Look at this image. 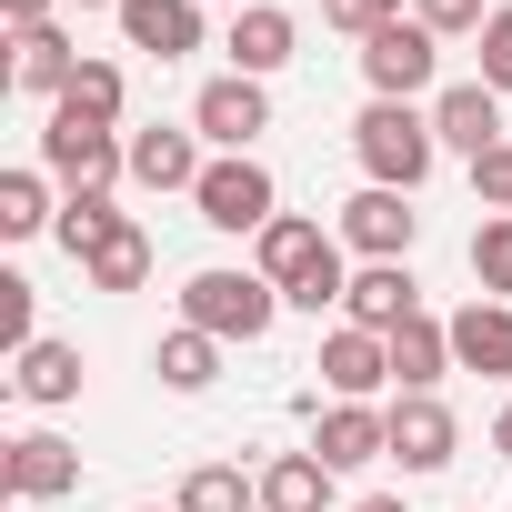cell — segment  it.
I'll return each instance as SVG.
<instances>
[{"label": "cell", "instance_id": "obj_34", "mask_svg": "<svg viewBox=\"0 0 512 512\" xmlns=\"http://www.w3.org/2000/svg\"><path fill=\"white\" fill-rule=\"evenodd\" d=\"M412 21H422V31L442 41V31H482L492 11H482V0H412Z\"/></svg>", "mask_w": 512, "mask_h": 512}, {"label": "cell", "instance_id": "obj_7", "mask_svg": "<svg viewBox=\"0 0 512 512\" xmlns=\"http://www.w3.org/2000/svg\"><path fill=\"white\" fill-rule=\"evenodd\" d=\"M0 492H11L21 512H31V502H61V492H81V452H71L61 432H21V442H0Z\"/></svg>", "mask_w": 512, "mask_h": 512}, {"label": "cell", "instance_id": "obj_32", "mask_svg": "<svg viewBox=\"0 0 512 512\" xmlns=\"http://www.w3.org/2000/svg\"><path fill=\"white\" fill-rule=\"evenodd\" d=\"M0 342H11V362L41 342V332H31V282H21V272H0Z\"/></svg>", "mask_w": 512, "mask_h": 512}, {"label": "cell", "instance_id": "obj_2", "mask_svg": "<svg viewBox=\"0 0 512 512\" xmlns=\"http://www.w3.org/2000/svg\"><path fill=\"white\" fill-rule=\"evenodd\" d=\"M181 322L211 332V342H262V332L282 322V292H272L262 272H191V282H181Z\"/></svg>", "mask_w": 512, "mask_h": 512}, {"label": "cell", "instance_id": "obj_40", "mask_svg": "<svg viewBox=\"0 0 512 512\" xmlns=\"http://www.w3.org/2000/svg\"><path fill=\"white\" fill-rule=\"evenodd\" d=\"M241 11H251V0H241Z\"/></svg>", "mask_w": 512, "mask_h": 512}, {"label": "cell", "instance_id": "obj_15", "mask_svg": "<svg viewBox=\"0 0 512 512\" xmlns=\"http://www.w3.org/2000/svg\"><path fill=\"white\" fill-rule=\"evenodd\" d=\"M201 171H211L201 161V131H161V121L131 131V181L141 191H201Z\"/></svg>", "mask_w": 512, "mask_h": 512}, {"label": "cell", "instance_id": "obj_31", "mask_svg": "<svg viewBox=\"0 0 512 512\" xmlns=\"http://www.w3.org/2000/svg\"><path fill=\"white\" fill-rule=\"evenodd\" d=\"M322 21H332L342 41H372V31H392V21H402V0H322Z\"/></svg>", "mask_w": 512, "mask_h": 512}, {"label": "cell", "instance_id": "obj_10", "mask_svg": "<svg viewBox=\"0 0 512 512\" xmlns=\"http://www.w3.org/2000/svg\"><path fill=\"white\" fill-rule=\"evenodd\" d=\"M432 141L462 151V161H482V151L502 141V91H492V81H452V91L432 101Z\"/></svg>", "mask_w": 512, "mask_h": 512}, {"label": "cell", "instance_id": "obj_37", "mask_svg": "<svg viewBox=\"0 0 512 512\" xmlns=\"http://www.w3.org/2000/svg\"><path fill=\"white\" fill-rule=\"evenodd\" d=\"M492 452H502V462H512V412H502V422H492Z\"/></svg>", "mask_w": 512, "mask_h": 512}, {"label": "cell", "instance_id": "obj_12", "mask_svg": "<svg viewBox=\"0 0 512 512\" xmlns=\"http://www.w3.org/2000/svg\"><path fill=\"white\" fill-rule=\"evenodd\" d=\"M452 372L512 382V302H462L452 312Z\"/></svg>", "mask_w": 512, "mask_h": 512}, {"label": "cell", "instance_id": "obj_5", "mask_svg": "<svg viewBox=\"0 0 512 512\" xmlns=\"http://www.w3.org/2000/svg\"><path fill=\"white\" fill-rule=\"evenodd\" d=\"M432 71H442V41H432L422 21H392V31L362 41V81H372V101H412V91H432Z\"/></svg>", "mask_w": 512, "mask_h": 512}, {"label": "cell", "instance_id": "obj_11", "mask_svg": "<svg viewBox=\"0 0 512 512\" xmlns=\"http://www.w3.org/2000/svg\"><path fill=\"white\" fill-rule=\"evenodd\" d=\"M312 372H322L342 402H372V392L392 382V342H382V332H362V322H342V332L322 342V362H312Z\"/></svg>", "mask_w": 512, "mask_h": 512}, {"label": "cell", "instance_id": "obj_21", "mask_svg": "<svg viewBox=\"0 0 512 512\" xmlns=\"http://www.w3.org/2000/svg\"><path fill=\"white\" fill-rule=\"evenodd\" d=\"M262 512H332V462L322 452H282L262 472Z\"/></svg>", "mask_w": 512, "mask_h": 512}, {"label": "cell", "instance_id": "obj_13", "mask_svg": "<svg viewBox=\"0 0 512 512\" xmlns=\"http://www.w3.org/2000/svg\"><path fill=\"white\" fill-rule=\"evenodd\" d=\"M322 251H332V231H322V221H302V211H282L272 231H251V272H262L272 292H292V282L322 262Z\"/></svg>", "mask_w": 512, "mask_h": 512}, {"label": "cell", "instance_id": "obj_38", "mask_svg": "<svg viewBox=\"0 0 512 512\" xmlns=\"http://www.w3.org/2000/svg\"><path fill=\"white\" fill-rule=\"evenodd\" d=\"M352 512H402V502H392V492H372V502H352Z\"/></svg>", "mask_w": 512, "mask_h": 512}, {"label": "cell", "instance_id": "obj_19", "mask_svg": "<svg viewBox=\"0 0 512 512\" xmlns=\"http://www.w3.org/2000/svg\"><path fill=\"white\" fill-rule=\"evenodd\" d=\"M312 452H322L332 472L382 462V452H392V412H372V402H332V412H322V432H312Z\"/></svg>", "mask_w": 512, "mask_h": 512}, {"label": "cell", "instance_id": "obj_26", "mask_svg": "<svg viewBox=\"0 0 512 512\" xmlns=\"http://www.w3.org/2000/svg\"><path fill=\"white\" fill-rule=\"evenodd\" d=\"M161 382H171V392H211V382H221V342L181 322V332L161 342Z\"/></svg>", "mask_w": 512, "mask_h": 512}, {"label": "cell", "instance_id": "obj_14", "mask_svg": "<svg viewBox=\"0 0 512 512\" xmlns=\"http://www.w3.org/2000/svg\"><path fill=\"white\" fill-rule=\"evenodd\" d=\"M292 41H302V31H292V11L251 0V11H231V41H221V51H231V71H241V81H272V71L292 61Z\"/></svg>", "mask_w": 512, "mask_h": 512}, {"label": "cell", "instance_id": "obj_23", "mask_svg": "<svg viewBox=\"0 0 512 512\" xmlns=\"http://www.w3.org/2000/svg\"><path fill=\"white\" fill-rule=\"evenodd\" d=\"M81 272H91V292H141V282H151V231H141V221H121Z\"/></svg>", "mask_w": 512, "mask_h": 512}, {"label": "cell", "instance_id": "obj_1", "mask_svg": "<svg viewBox=\"0 0 512 512\" xmlns=\"http://www.w3.org/2000/svg\"><path fill=\"white\" fill-rule=\"evenodd\" d=\"M432 111H412V101H372L362 121H352V161L382 181V191H422V171H432Z\"/></svg>", "mask_w": 512, "mask_h": 512}, {"label": "cell", "instance_id": "obj_22", "mask_svg": "<svg viewBox=\"0 0 512 512\" xmlns=\"http://www.w3.org/2000/svg\"><path fill=\"white\" fill-rule=\"evenodd\" d=\"M11 382H21V402H41V412H61V402H81V352H71V342H31Z\"/></svg>", "mask_w": 512, "mask_h": 512}, {"label": "cell", "instance_id": "obj_8", "mask_svg": "<svg viewBox=\"0 0 512 512\" xmlns=\"http://www.w3.org/2000/svg\"><path fill=\"white\" fill-rule=\"evenodd\" d=\"M412 231H422L412 191H382V181H362V191L342 201V241L362 251V262H402V251H412Z\"/></svg>", "mask_w": 512, "mask_h": 512}, {"label": "cell", "instance_id": "obj_35", "mask_svg": "<svg viewBox=\"0 0 512 512\" xmlns=\"http://www.w3.org/2000/svg\"><path fill=\"white\" fill-rule=\"evenodd\" d=\"M472 191H482L492 211H512V141H492V151L472 161Z\"/></svg>", "mask_w": 512, "mask_h": 512}, {"label": "cell", "instance_id": "obj_29", "mask_svg": "<svg viewBox=\"0 0 512 512\" xmlns=\"http://www.w3.org/2000/svg\"><path fill=\"white\" fill-rule=\"evenodd\" d=\"M61 111L111 131V121H121V71H111V61H81V81H71V101H61Z\"/></svg>", "mask_w": 512, "mask_h": 512}, {"label": "cell", "instance_id": "obj_18", "mask_svg": "<svg viewBox=\"0 0 512 512\" xmlns=\"http://www.w3.org/2000/svg\"><path fill=\"white\" fill-rule=\"evenodd\" d=\"M412 312H422V292H412L402 262H372V272H352V292H342V322H362V332H402Z\"/></svg>", "mask_w": 512, "mask_h": 512}, {"label": "cell", "instance_id": "obj_16", "mask_svg": "<svg viewBox=\"0 0 512 512\" xmlns=\"http://www.w3.org/2000/svg\"><path fill=\"white\" fill-rule=\"evenodd\" d=\"M121 41L131 51H151V61H181V51H201V11L191 0H121Z\"/></svg>", "mask_w": 512, "mask_h": 512}, {"label": "cell", "instance_id": "obj_25", "mask_svg": "<svg viewBox=\"0 0 512 512\" xmlns=\"http://www.w3.org/2000/svg\"><path fill=\"white\" fill-rule=\"evenodd\" d=\"M51 231H61V251H71V262H91V251H101V241L121 231V211H111V191H71Z\"/></svg>", "mask_w": 512, "mask_h": 512}, {"label": "cell", "instance_id": "obj_30", "mask_svg": "<svg viewBox=\"0 0 512 512\" xmlns=\"http://www.w3.org/2000/svg\"><path fill=\"white\" fill-rule=\"evenodd\" d=\"M342 292H352V272H342V251H322V262H312V272H302V282H292V292H282V302H292V312H312V322H322V312H332V302H342Z\"/></svg>", "mask_w": 512, "mask_h": 512}, {"label": "cell", "instance_id": "obj_33", "mask_svg": "<svg viewBox=\"0 0 512 512\" xmlns=\"http://www.w3.org/2000/svg\"><path fill=\"white\" fill-rule=\"evenodd\" d=\"M482 81H492V91H512V0L482 21Z\"/></svg>", "mask_w": 512, "mask_h": 512}, {"label": "cell", "instance_id": "obj_36", "mask_svg": "<svg viewBox=\"0 0 512 512\" xmlns=\"http://www.w3.org/2000/svg\"><path fill=\"white\" fill-rule=\"evenodd\" d=\"M0 11H11V31H41V21H51V0H0Z\"/></svg>", "mask_w": 512, "mask_h": 512}, {"label": "cell", "instance_id": "obj_24", "mask_svg": "<svg viewBox=\"0 0 512 512\" xmlns=\"http://www.w3.org/2000/svg\"><path fill=\"white\" fill-rule=\"evenodd\" d=\"M251 502H262V472H241V462H201V472L181 482L171 512H251Z\"/></svg>", "mask_w": 512, "mask_h": 512}, {"label": "cell", "instance_id": "obj_4", "mask_svg": "<svg viewBox=\"0 0 512 512\" xmlns=\"http://www.w3.org/2000/svg\"><path fill=\"white\" fill-rule=\"evenodd\" d=\"M41 171H51V181H71V191H111V181L131 171V141H121V131H101V121L51 111V121H41Z\"/></svg>", "mask_w": 512, "mask_h": 512}, {"label": "cell", "instance_id": "obj_17", "mask_svg": "<svg viewBox=\"0 0 512 512\" xmlns=\"http://www.w3.org/2000/svg\"><path fill=\"white\" fill-rule=\"evenodd\" d=\"M11 81H21V91H41V101L61 111V101H71V81H81V51H71L51 21H41V31H11Z\"/></svg>", "mask_w": 512, "mask_h": 512}, {"label": "cell", "instance_id": "obj_20", "mask_svg": "<svg viewBox=\"0 0 512 512\" xmlns=\"http://www.w3.org/2000/svg\"><path fill=\"white\" fill-rule=\"evenodd\" d=\"M392 342V382L402 392H432L442 372H452V322H432V312H412L402 332H382Z\"/></svg>", "mask_w": 512, "mask_h": 512}, {"label": "cell", "instance_id": "obj_9", "mask_svg": "<svg viewBox=\"0 0 512 512\" xmlns=\"http://www.w3.org/2000/svg\"><path fill=\"white\" fill-rule=\"evenodd\" d=\"M452 452H462L452 402H442V392H402V402H392V462H402V472H442Z\"/></svg>", "mask_w": 512, "mask_h": 512}, {"label": "cell", "instance_id": "obj_39", "mask_svg": "<svg viewBox=\"0 0 512 512\" xmlns=\"http://www.w3.org/2000/svg\"><path fill=\"white\" fill-rule=\"evenodd\" d=\"M81 11H121V0H81Z\"/></svg>", "mask_w": 512, "mask_h": 512}, {"label": "cell", "instance_id": "obj_27", "mask_svg": "<svg viewBox=\"0 0 512 512\" xmlns=\"http://www.w3.org/2000/svg\"><path fill=\"white\" fill-rule=\"evenodd\" d=\"M61 211H51V181L41 171H0V231L11 241H31V231H51Z\"/></svg>", "mask_w": 512, "mask_h": 512}, {"label": "cell", "instance_id": "obj_3", "mask_svg": "<svg viewBox=\"0 0 512 512\" xmlns=\"http://www.w3.org/2000/svg\"><path fill=\"white\" fill-rule=\"evenodd\" d=\"M201 221L211 231H272L282 221V191H272V171L251 161V151H211V171H201Z\"/></svg>", "mask_w": 512, "mask_h": 512}, {"label": "cell", "instance_id": "obj_28", "mask_svg": "<svg viewBox=\"0 0 512 512\" xmlns=\"http://www.w3.org/2000/svg\"><path fill=\"white\" fill-rule=\"evenodd\" d=\"M472 282H482V302H512V211H492L472 231Z\"/></svg>", "mask_w": 512, "mask_h": 512}, {"label": "cell", "instance_id": "obj_6", "mask_svg": "<svg viewBox=\"0 0 512 512\" xmlns=\"http://www.w3.org/2000/svg\"><path fill=\"white\" fill-rule=\"evenodd\" d=\"M191 131H201L211 151H251V141L272 131V91H262V81H241V71H221V81H201Z\"/></svg>", "mask_w": 512, "mask_h": 512}]
</instances>
